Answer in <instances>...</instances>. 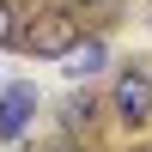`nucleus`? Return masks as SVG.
I'll list each match as a JSON object with an SVG mask.
<instances>
[{
	"label": "nucleus",
	"instance_id": "nucleus-7",
	"mask_svg": "<svg viewBox=\"0 0 152 152\" xmlns=\"http://www.w3.org/2000/svg\"><path fill=\"white\" fill-rule=\"evenodd\" d=\"M61 152H67V146H61Z\"/></svg>",
	"mask_w": 152,
	"mask_h": 152
},
{
	"label": "nucleus",
	"instance_id": "nucleus-6",
	"mask_svg": "<svg viewBox=\"0 0 152 152\" xmlns=\"http://www.w3.org/2000/svg\"><path fill=\"white\" fill-rule=\"evenodd\" d=\"M85 6H110V0H85Z\"/></svg>",
	"mask_w": 152,
	"mask_h": 152
},
{
	"label": "nucleus",
	"instance_id": "nucleus-5",
	"mask_svg": "<svg viewBox=\"0 0 152 152\" xmlns=\"http://www.w3.org/2000/svg\"><path fill=\"white\" fill-rule=\"evenodd\" d=\"M12 43H18V12L0 0V49H12Z\"/></svg>",
	"mask_w": 152,
	"mask_h": 152
},
{
	"label": "nucleus",
	"instance_id": "nucleus-1",
	"mask_svg": "<svg viewBox=\"0 0 152 152\" xmlns=\"http://www.w3.org/2000/svg\"><path fill=\"white\" fill-rule=\"evenodd\" d=\"M79 37L85 31H79V18L67 6H43V12H31V24H18V49L37 55V61H61Z\"/></svg>",
	"mask_w": 152,
	"mask_h": 152
},
{
	"label": "nucleus",
	"instance_id": "nucleus-2",
	"mask_svg": "<svg viewBox=\"0 0 152 152\" xmlns=\"http://www.w3.org/2000/svg\"><path fill=\"white\" fill-rule=\"evenodd\" d=\"M110 104H116V116L128 128H146L152 122V73L146 67H122L116 85H110Z\"/></svg>",
	"mask_w": 152,
	"mask_h": 152
},
{
	"label": "nucleus",
	"instance_id": "nucleus-4",
	"mask_svg": "<svg viewBox=\"0 0 152 152\" xmlns=\"http://www.w3.org/2000/svg\"><path fill=\"white\" fill-rule=\"evenodd\" d=\"M104 61H110V43H104V37H79V43L61 55V73L79 85V79H91V73H104Z\"/></svg>",
	"mask_w": 152,
	"mask_h": 152
},
{
	"label": "nucleus",
	"instance_id": "nucleus-3",
	"mask_svg": "<svg viewBox=\"0 0 152 152\" xmlns=\"http://www.w3.org/2000/svg\"><path fill=\"white\" fill-rule=\"evenodd\" d=\"M31 122H37V85L31 79L0 85V140H24Z\"/></svg>",
	"mask_w": 152,
	"mask_h": 152
}]
</instances>
